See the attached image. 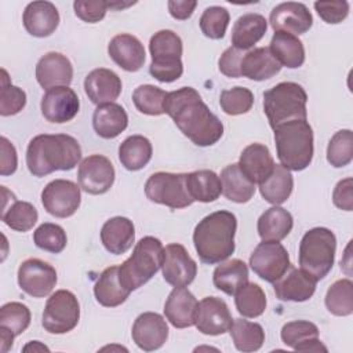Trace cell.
Returning <instances> with one entry per match:
<instances>
[{
    "label": "cell",
    "mask_w": 353,
    "mask_h": 353,
    "mask_svg": "<svg viewBox=\"0 0 353 353\" xmlns=\"http://www.w3.org/2000/svg\"><path fill=\"white\" fill-rule=\"evenodd\" d=\"M164 113L197 146H211L223 135L222 121L210 110L193 87L167 92Z\"/></svg>",
    "instance_id": "1"
},
{
    "label": "cell",
    "mask_w": 353,
    "mask_h": 353,
    "mask_svg": "<svg viewBox=\"0 0 353 353\" xmlns=\"http://www.w3.org/2000/svg\"><path fill=\"white\" fill-rule=\"evenodd\" d=\"M81 159V148L68 134H40L30 139L26 149V165L34 176H46L54 171H68Z\"/></svg>",
    "instance_id": "2"
},
{
    "label": "cell",
    "mask_w": 353,
    "mask_h": 353,
    "mask_svg": "<svg viewBox=\"0 0 353 353\" xmlns=\"http://www.w3.org/2000/svg\"><path fill=\"white\" fill-rule=\"evenodd\" d=\"M236 215L230 211H215L204 216L194 228L193 244L201 262L221 263L234 252Z\"/></svg>",
    "instance_id": "3"
},
{
    "label": "cell",
    "mask_w": 353,
    "mask_h": 353,
    "mask_svg": "<svg viewBox=\"0 0 353 353\" xmlns=\"http://www.w3.org/2000/svg\"><path fill=\"white\" fill-rule=\"evenodd\" d=\"M277 157L290 171L305 170L313 159V130L307 120H291L273 128Z\"/></svg>",
    "instance_id": "4"
},
{
    "label": "cell",
    "mask_w": 353,
    "mask_h": 353,
    "mask_svg": "<svg viewBox=\"0 0 353 353\" xmlns=\"http://www.w3.org/2000/svg\"><path fill=\"white\" fill-rule=\"evenodd\" d=\"M164 247L153 236L142 237L132 254L119 266V280L124 288L134 291L148 283L161 268Z\"/></svg>",
    "instance_id": "5"
},
{
    "label": "cell",
    "mask_w": 353,
    "mask_h": 353,
    "mask_svg": "<svg viewBox=\"0 0 353 353\" xmlns=\"http://www.w3.org/2000/svg\"><path fill=\"white\" fill-rule=\"evenodd\" d=\"M307 94L294 81H283L263 92V110L272 128L291 121L306 120Z\"/></svg>",
    "instance_id": "6"
},
{
    "label": "cell",
    "mask_w": 353,
    "mask_h": 353,
    "mask_svg": "<svg viewBox=\"0 0 353 353\" xmlns=\"http://www.w3.org/2000/svg\"><path fill=\"white\" fill-rule=\"evenodd\" d=\"M335 250L336 237L330 229L313 228L307 230L299 243L301 270L317 283L332 269Z\"/></svg>",
    "instance_id": "7"
},
{
    "label": "cell",
    "mask_w": 353,
    "mask_h": 353,
    "mask_svg": "<svg viewBox=\"0 0 353 353\" xmlns=\"http://www.w3.org/2000/svg\"><path fill=\"white\" fill-rule=\"evenodd\" d=\"M152 63L150 74L161 83H172L183 73L182 40L168 29L156 32L149 41Z\"/></svg>",
    "instance_id": "8"
},
{
    "label": "cell",
    "mask_w": 353,
    "mask_h": 353,
    "mask_svg": "<svg viewBox=\"0 0 353 353\" xmlns=\"http://www.w3.org/2000/svg\"><path fill=\"white\" fill-rule=\"evenodd\" d=\"M145 194L150 201L172 210L189 207L194 201L188 190L186 174L154 172L145 183Z\"/></svg>",
    "instance_id": "9"
},
{
    "label": "cell",
    "mask_w": 353,
    "mask_h": 353,
    "mask_svg": "<svg viewBox=\"0 0 353 353\" xmlns=\"http://www.w3.org/2000/svg\"><path fill=\"white\" fill-rule=\"evenodd\" d=\"M80 320V303L76 295L68 290L55 291L46 303L41 325L50 334H66Z\"/></svg>",
    "instance_id": "10"
},
{
    "label": "cell",
    "mask_w": 353,
    "mask_h": 353,
    "mask_svg": "<svg viewBox=\"0 0 353 353\" xmlns=\"http://www.w3.org/2000/svg\"><path fill=\"white\" fill-rule=\"evenodd\" d=\"M250 266L256 276L268 283H276L291 266L288 251L279 241L259 243L250 256Z\"/></svg>",
    "instance_id": "11"
},
{
    "label": "cell",
    "mask_w": 353,
    "mask_h": 353,
    "mask_svg": "<svg viewBox=\"0 0 353 353\" xmlns=\"http://www.w3.org/2000/svg\"><path fill=\"white\" fill-rule=\"evenodd\" d=\"M80 186L69 179L51 181L41 192L44 210L57 218L72 216L80 207Z\"/></svg>",
    "instance_id": "12"
},
{
    "label": "cell",
    "mask_w": 353,
    "mask_h": 353,
    "mask_svg": "<svg viewBox=\"0 0 353 353\" xmlns=\"http://www.w3.org/2000/svg\"><path fill=\"white\" fill-rule=\"evenodd\" d=\"M18 284L33 298L47 296L57 284V270L41 259L29 258L18 268Z\"/></svg>",
    "instance_id": "13"
},
{
    "label": "cell",
    "mask_w": 353,
    "mask_h": 353,
    "mask_svg": "<svg viewBox=\"0 0 353 353\" xmlns=\"http://www.w3.org/2000/svg\"><path fill=\"white\" fill-rule=\"evenodd\" d=\"M79 186L90 194L106 193L114 182V167L102 154H91L81 160L77 171Z\"/></svg>",
    "instance_id": "14"
},
{
    "label": "cell",
    "mask_w": 353,
    "mask_h": 353,
    "mask_svg": "<svg viewBox=\"0 0 353 353\" xmlns=\"http://www.w3.org/2000/svg\"><path fill=\"white\" fill-rule=\"evenodd\" d=\"M163 277L172 287H186L197 274V265L182 244L171 243L164 248Z\"/></svg>",
    "instance_id": "15"
},
{
    "label": "cell",
    "mask_w": 353,
    "mask_h": 353,
    "mask_svg": "<svg viewBox=\"0 0 353 353\" xmlns=\"http://www.w3.org/2000/svg\"><path fill=\"white\" fill-rule=\"evenodd\" d=\"M233 323L226 302L218 296H205L197 303L194 325L204 335H222Z\"/></svg>",
    "instance_id": "16"
},
{
    "label": "cell",
    "mask_w": 353,
    "mask_h": 353,
    "mask_svg": "<svg viewBox=\"0 0 353 353\" xmlns=\"http://www.w3.org/2000/svg\"><path fill=\"white\" fill-rule=\"evenodd\" d=\"M41 114L50 123H66L79 113L80 101L69 87H54L46 91L41 98Z\"/></svg>",
    "instance_id": "17"
},
{
    "label": "cell",
    "mask_w": 353,
    "mask_h": 353,
    "mask_svg": "<svg viewBox=\"0 0 353 353\" xmlns=\"http://www.w3.org/2000/svg\"><path fill=\"white\" fill-rule=\"evenodd\" d=\"M270 26L274 32H285L291 34H303L313 25V17L303 3L287 1L280 3L270 11Z\"/></svg>",
    "instance_id": "18"
},
{
    "label": "cell",
    "mask_w": 353,
    "mask_h": 353,
    "mask_svg": "<svg viewBox=\"0 0 353 353\" xmlns=\"http://www.w3.org/2000/svg\"><path fill=\"white\" fill-rule=\"evenodd\" d=\"M131 335L139 349L153 352L165 343L168 338V325L161 314L145 312L135 319Z\"/></svg>",
    "instance_id": "19"
},
{
    "label": "cell",
    "mask_w": 353,
    "mask_h": 353,
    "mask_svg": "<svg viewBox=\"0 0 353 353\" xmlns=\"http://www.w3.org/2000/svg\"><path fill=\"white\" fill-rule=\"evenodd\" d=\"M73 79V66L69 58L61 52H47L36 65V80L46 88L69 87Z\"/></svg>",
    "instance_id": "20"
},
{
    "label": "cell",
    "mask_w": 353,
    "mask_h": 353,
    "mask_svg": "<svg viewBox=\"0 0 353 353\" xmlns=\"http://www.w3.org/2000/svg\"><path fill=\"white\" fill-rule=\"evenodd\" d=\"M121 88L123 84L120 77L110 69H94L84 79V91L88 99L98 106L114 102L119 98Z\"/></svg>",
    "instance_id": "21"
},
{
    "label": "cell",
    "mask_w": 353,
    "mask_h": 353,
    "mask_svg": "<svg viewBox=\"0 0 353 353\" xmlns=\"http://www.w3.org/2000/svg\"><path fill=\"white\" fill-rule=\"evenodd\" d=\"M22 22L29 34L47 37L58 28L59 12L51 1H32L23 10Z\"/></svg>",
    "instance_id": "22"
},
{
    "label": "cell",
    "mask_w": 353,
    "mask_h": 353,
    "mask_svg": "<svg viewBox=\"0 0 353 353\" xmlns=\"http://www.w3.org/2000/svg\"><path fill=\"white\" fill-rule=\"evenodd\" d=\"M109 57L121 69L127 72H137L145 63L143 44L130 33L116 34L108 46Z\"/></svg>",
    "instance_id": "23"
},
{
    "label": "cell",
    "mask_w": 353,
    "mask_h": 353,
    "mask_svg": "<svg viewBox=\"0 0 353 353\" xmlns=\"http://www.w3.org/2000/svg\"><path fill=\"white\" fill-rule=\"evenodd\" d=\"M281 341L298 352H327V347L319 339V328L306 320L285 323L280 332Z\"/></svg>",
    "instance_id": "24"
},
{
    "label": "cell",
    "mask_w": 353,
    "mask_h": 353,
    "mask_svg": "<svg viewBox=\"0 0 353 353\" xmlns=\"http://www.w3.org/2000/svg\"><path fill=\"white\" fill-rule=\"evenodd\" d=\"M197 303L196 296L188 288L175 287L164 303V314L175 328H188L194 325Z\"/></svg>",
    "instance_id": "25"
},
{
    "label": "cell",
    "mask_w": 353,
    "mask_h": 353,
    "mask_svg": "<svg viewBox=\"0 0 353 353\" xmlns=\"http://www.w3.org/2000/svg\"><path fill=\"white\" fill-rule=\"evenodd\" d=\"M274 294L280 301L303 302L316 291V281L303 270L290 266V272L273 283Z\"/></svg>",
    "instance_id": "26"
},
{
    "label": "cell",
    "mask_w": 353,
    "mask_h": 353,
    "mask_svg": "<svg viewBox=\"0 0 353 353\" xmlns=\"http://www.w3.org/2000/svg\"><path fill=\"white\" fill-rule=\"evenodd\" d=\"M281 69L269 47H258L244 52L240 62V76L255 81L268 80L276 76Z\"/></svg>",
    "instance_id": "27"
},
{
    "label": "cell",
    "mask_w": 353,
    "mask_h": 353,
    "mask_svg": "<svg viewBox=\"0 0 353 353\" xmlns=\"http://www.w3.org/2000/svg\"><path fill=\"white\" fill-rule=\"evenodd\" d=\"M239 167L252 183H261L272 174L274 161L268 146L262 143H251L243 149Z\"/></svg>",
    "instance_id": "28"
},
{
    "label": "cell",
    "mask_w": 353,
    "mask_h": 353,
    "mask_svg": "<svg viewBox=\"0 0 353 353\" xmlns=\"http://www.w3.org/2000/svg\"><path fill=\"white\" fill-rule=\"evenodd\" d=\"M134 239V223L125 216H113L108 219L101 229V241L103 247L114 255L127 252L132 247Z\"/></svg>",
    "instance_id": "29"
},
{
    "label": "cell",
    "mask_w": 353,
    "mask_h": 353,
    "mask_svg": "<svg viewBox=\"0 0 353 353\" xmlns=\"http://www.w3.org/2000/svg\"><path fill=\"white\" fill-rule=\"evenodd\" d=\"M128 125V116L124 108L110 102L99 105L92 114V127L95 132L105 139H112L120 135Z\"/></svg>",
    "instance_id": "30"
},
{
    "label": "cell",
    "mask_w": 353,
    "mask_h": 353,
    "mask_svg": "<svg viewBox=\"0 0 353 353\" xmlns=\"http://www.w3.org/2000/svg\"><path fill=\"white\" fill-rule=\"evenodd\" d=\"M268 21L263 15L248 12L237 18L232 29V44L239 50H250L266 33Z\"/></svg>",
    "instance_id": "31"
},
{
    "label": "cell",
    "mask_w": 353,
    "mask_h": 353,
    "mask_svg": "<svg viewBox=\"0 0 353 353\" xmlns=\"http://www.w3.org/2000/svg\"><path fill=\"white\" fill-rule=\"evenodd\" d=\"M292 226V215L283 207L273 205L259 216L256 229L262 241H280L290 234Z\"/></svg>",
    "instance_id": "32"
},
{
    "label": "cell",
    "mask_w": 353,
    "mask_h": 353,
    "mask_svg": "<svg viewBox=\"0 0 353 353\" xmlns=\"http://www.w3.org/2000/svg\"><path fill=\"white\" fill-rule=\"evenodd\" d=\"M131 291L124 288L119 280V266L106 268L94 284V295L105 307H116L125 302Z\"/></svg>",
    "instance_id": "33"
},
{
    "label": "cell",
    "mask_w": 353,
    "mask_h": 353,
    "mask_svg": "<svg viewBox=\"0 0 353 353\" xmlns=\"http://www.w3.org/2000/svg\"><path fill=\"white\" fill-rule=\"evenodd\" d=\"M221 183L223 196L233 203H247L255 193V183H252L240 170L239 163L226 165L221 171Z\"/></svg>",
    "instance_id": "34"
},
{
    "label": "cell",
    "mask_w": 353,
    "mask_h": 353,
    "mask_svg": "<svg viewBox=\"0 0 353 353\" xmlns=\"http://www.w3.org/2000/svg\"><path fill=\"white\" fill-rule=\"evenodd\" d=\"M269 48L280 65L290 69L299 68L305 62L303 44L296 36L291 33L274 32Z\"/></svg>",
    "instance_id": "35"
},
{
    "label": "cell",
    "mask_w": 353,
    "mask_h": 353,
    "mask_svg": "<svg viewBox=\"0 0 353 353\" xmlns=\"http://www.w3.org/2000/svg\"><path fill=\"white\" fill-rule=\"evenodd\" d=\"M294 178L291 171L281 164H274L272 174L259 183L261 196L270 204L279 205L288 200L292 193Z\"/></svg>",
    "instance_id": "36"
},
{
    "label": "cell",
    "mask_w": 353,
    "mask_h": 353,
    "mask_svg": "<svg viewBox=\"0 0 353 353\" xmlns=\"http://www.w3.org/2000/svg\"><path fill=\"white\" fill-rule=\"evenodd\" d=\"M152 143L143 135H131L119 146V160L128 171L142 170L152 159Z\"/></svg>",
    "instance_id": "37"
},
{
    "label": "cell",
    "mask_w": 353,
    "mask_h": 353,
    "mask_svg": "<svg viewBox=\"0 0 353 353\" xmlns=\"http://www.w3.org/2000/svg\"><path fill=\"white\" fill-rule=\"evenodd\" d=\"M247 281L248 268L244 261L237 258L221 262L212 273L214 285L228 295H234L236 291Z\"/></svg>",
    "instance_id": "38"
},
{
    "label": "cell",
    "mask_w": 353,
    "mask_h": 353,
    "mask_svg": "<svg viewBox=\"0 0 353 353\" xmlns=\"http://www.w3.org/2000/svg\"><path fill=\"white\" fill-rule=\"evenodd\" d=\"M186 185L194 201L211 203L222 193L221 178L211 170H199L186 174Z\"/></svg>",
    "instance_id": "39"
},
{
    "label": "cell",
    "mask_w": 353,
    "mask_h": 353,
    "mask_svg": "<svg viewBox=\"0 0 353 353\" xmlns=\"http://www.w3.org/2000/svg\"><path fill=\"white\" fill-rule=\"evenodd\" d=\"M229 332L236 349L240 352H256L265 342L262 325L244 319H234Z\"/></svg>",
    "instance_id": "40"
},
{
    "label": "cell",
    "mask_w": 353,
    "mask_h": 353,
    "mask_svg": "<svg viewBox=\"0 0 353 353\" xmlns=\"http://www.w3.org/2000/svg\"><path fill=\"white\" fill-rule=\"evenodd\" d=\"M237 312L243 317L254 319L261 316L266 309V295L256 283L243 284L234 294Z\"/></svg>",
    "instance_id": "41"
},
{
    "label": "cell",
    "mask_w": 353,
    "mask_h": 353,
    "mask_svg": "<svg viewBox=\"0 0 353 353\" xmlns=\"http://www.w3.org/2000/svg\"><path fill=\"white\" fill-rule=\"evenodd\" d=\"M325 306L335 316H350L353 313V283L350 279L336 280L325 294Z\"/></svg>",
    "instance_id": "42"
},
{
    "label": "cell",
    "mask_w": 353,
    "mask_h": 353,
    "mask_svg": "<svg viewBox=\"0 0 353 353\" xmlns=\"http://www.w3.org/2000/svg\"><path fill=\"white\" fill-rule=\"evenodd\" d=\"M39 214L33 204L28 201L14 200L10 207H3L1 221L17 232H28L37 222Z\"/></svg>",
    "instance_id": "43"
},
{
    "label": "cell",
    "mask_w": 353,
    "mask_h": 353,
    "mask_svg": "<svg viewBox=\"0 0 353 353\" xmlns=\"http://www.w3.org/2000/svg\"><path fill=\"white\" fill-rule=\"evenodd\" d=\"M167 92L152 84H142L132 92V102L143 114L160 116L164 114V101Z\"/></svg>",
    "instance_id": "44"
},
{
    "label": "cell",
    "mask_w": 353,
    "mask_h": 353,
    "mask_svg": "<svg viewBox=\"0 0 353 353\" xmlns=\"http://www.w3.org/2000/svg\"><path fill=\"white\" fill-rule=\"evenodd\" d=\"M353 159V134L350 130L336 131L327 146V161L341 168L347 165Z\"/></svg>",
    "instance_id": "45"
},
{
    "label": "cell",
    "mask_w": 353,
    "mask_h": 353,
    "mask_svg": "<svg viewBox=\"0 0 353 353\" xmlns=\"http://www.w3.org/2000/svg\"><path fill=\"white\" fill-rule=\"evenodd\" d=\"M230 21L229 11L221 6L207 7L200 17V29L203 34L212 40H219L225 36Z\"/></svg>",
    "instance_id": "46"
},
{
    "label": "cell",
    "mask_w": 353,
    "mask_h": 353,
    "mask_svg": "<svg viewBox=\"0 0 353 353\" xmlns=\"http://www.w3.org/2000/svg\"><path fill=\"white\" fill-rule=\"evenodd\" d=\"M30 324V310L21 302L4 303L0 309V328L11 331L15 336L21 335Z\"/></svg>",
    "instance_id": "47"
},
{
    "label": "cell",
    "mask_w": 353,
    "mask_h": 353,
    "mask_svg": "<svg viewBox=\"0 0 353 353\" xmlns=\"http://www.w3.org/2000/svg\"><path fill=\"white\" fill-rule=\"evenodd\" d=\"M33 241L40 250H44L52 254H59L66 247L68 237L62 226L57 223L46 222V223H41L34 230Z\"/></svg>",
    "instance_id": "48"
},
{
    "label": "cell",
    "mask_w": 353,
    "mask_h": 353,
    "mask_svg": "<svg viewBox=\"0 0 353 353\" xmlns=\"http://www.w3.org/2000/svg\"><path fill=\"white\" fill-rule=\"evenodd\" d=\"M219 105L229 116L244 114L250 112L254 105V94L251 90L240 85L230 90H223L219 97Z\"/></svg>",
    "instance_id": "49"
},
{
    "label": "cell",
    "mask_w": 353,
    "mask_h": 353,
    "mask_svg": "<svg viewBox=\"0 0 353 353\" xmlns=\"http://www.w3.org/2000/svg\"><path fill=\"white\" fill-rule=\"evenodd\" d=\"M26 105V94L22 88L10 83L6 69H1V94H0V114L12 116L19 113Z\"/></svg>",
    "instance_id": "50"
},
{
    "label": "cell",
    "mask_w": 353,
    "mask_h": 353,
    "mask_svg": "<svg viewBox=\"0 0 353 353\" xmlns=\"http://www.w3.org/2000/svg\"><path fill=\"white\" fill-rule=\"evenodd\" d=\"M74 14L84 22L95 23L103 19L108 11V1L105 0H76L73 3Z\"/></svg>",
    "instance_id": "51"
},
{
    "label": "cell",
    "mask_w": 353,
    "mask_h": 353,
    "mask_svg": "<svg viewBox=\"0 0 353 353\" xmlns=\"http://www.w3.org/2000/svg\"><path fill=\"white\" fill-rule=\"evenodd\" d=\"M314 8L319 17L327 23H339L349 14V3L342 1H316Z\"/></svg>",
    "instance_id": "52"
},
{
    "label": "cell",
    "mask_w": 353,
    "mask_h": 353,
    "mask_svg": "<svg viewBox=\"0 0 353 353\" xmlns=\"http://www.w3.org/2000/svg\"><path fill=\"white\" fill-rule=\"evenodd\" d=\"M243 55H244V51L234 48L233 46L226 48L218 62L221 73H223L225 76L232 77V79L241 77L240 76V62H241Z\"/></svg>",
    "instance_id": "53"
},
{
    "label": "cell",
    "mask_w": 353,
    "mask_h": 353,
    "mask_svg": "<svg viewBox=\"0 0 353 353\" xmlns=\"http://www.w3.org/2000/svg\"><path fill=\"white\" fill-rule=\"evenodd\" d=\"M334 204L345 211L353 210V179L345 178L335 185L332 193Z\"/></svg>",
    "instance_id": "54"
},
{
    "label": "cell",
    "mask_w": 353,
    "mask_h": 353,
    "mask_svg": "<svg viewBox=\"0 0 353 353\" xmlns=\"http://www.w3.org/2000/svg\"><path fill=\"white\" fill-rule=\"evenodd\" d=\"M0 149H1L0 174H1L3 176L11 175V174L15 172L17 165H18L17 150H15L14 145H12L6 137H1V138H0Z\"/></svg>",
    "instance_id": "55"
},
{
    "label": "cell",
    "mask_w": 353,
    "mask_h": 353,
    "mask_svg": "<svg viewBox=\"0 0 353 353\" xmlns=\"http://www.w3.org/2000/svg\"><path fill=\"white\" fill-rule=\"evenodd\" d=\"M167 6L171 17H174L175 19L183 21L192 17L197 6V1L196 0H170Z\"/></svg>",
    "instance_id": "56"
},
{
    "label": "cell",
    "mask_w": 353,
    "mask_h": 353,
    "mask_svg": "<svg viewBox=\"0 0 353 353\" xmlns=\"http://www.w3.org/2000/svg\"><path fill=\"white\" fill-rule=\"evenodd\" d=\"M14 334L6 328H0V342H1V352L6 353L11 346L14 341Z\"/></svg>",
    "instance_id": "57"
},
{
    "label": "cell",
    "mask_w": 353,
    "mask_h": 353,
    "mask_svg": "<svg viewBox=\"0 0 353 353\" xmlns=\"http://www.w3.org/2000/svg\"><path fill=\"white\" fill-rule=\"evenodd\" d=\"M23 352H30V350H33V352H48L50 349L46 346V345H43V343H40L39 341H30L28 345H25L23 346V349H22Z\"/></svg>",
    "instance_id": "58"
},
{
    "label": "cell",
    "mask_w": 353,
    "mask_h": 353,
    "mask_svg": "<svg viewBox=\"0 0 353 353\" xmlns=\"http://www.w3.org/2000/svg\"><path fill=\"white\" fill-rule=\"evenodd\" d=\"M135 4V1H130V3H120V1H108V8H113V10H120V8H125Z\"/></svg>",
    "instance_id": "59"
}]
</instances>
